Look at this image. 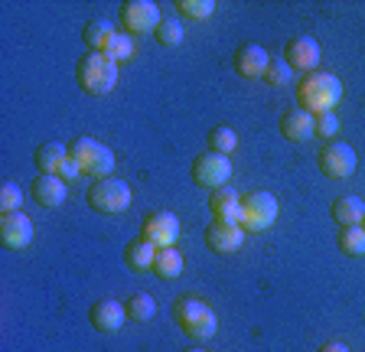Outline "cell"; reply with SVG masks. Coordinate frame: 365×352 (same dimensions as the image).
Wrapping results in <instances>:
<instances>
[{
  "mask_svg": "<svg viewBox=\"0 0 365 352\" xmlns=\"http://www.w3.org/2000/svg\"><path fill=\"white\" fill-rule=\"evenodd\" d=\"M124 320H128V314H124V304H118V300H95L88 310V323L98 333H118Z\"/></svg>",
  "mask_w": 365,
  "mask_h": 352,
  "instance_id": "9a60e30c",
  "label": "cell"
},
{
  "mask_svg": "<svg viewBox=\"0 0 365 352\" xmlns=\"http://www.w3.org/2000/svg\"><path fill=\"white\" fill-rule=\"evenodd\" d=\"M336 242H339L342 254H349V258H362V254H365V232H362V225H342Z\"/></svg>",
  "mask_w": 365,
  "mask_h": 352,
  "instance_id": "d4e9b609",
  "label": "cell"
},
{
  "mask_svg": "<svg viewBox=\"0 0 365 352\" xmlns=\"http://www.w3.org/2000/svg\"><path fill=\"white\" fill-rule=\"evenodd\" d=\"M267 66H271V56L255 43H245L235 49V72L242 78H264Z\"/></svg>",
  "mask_w": 365,
  "mask_h": 352,
  "instance_id": "2e32d148",
  "label": "cell"
},
{
  "mask_svg": "<svg viewBox=\"0 0 365 352\" xmlns=\"http://www.w3.org/2000/svg\"><path fill=\"white\" fill-rule=\"evenodd\" d=\"M134 56V36H128V33H118V39H114V46L108 49V59L114 62H124Z\"/></svg>",
  "mask_w": 365,
  "mask_h": 352,
  "instance_id": "1f68e13d",
  "label": "cell"
},
{
  "mask_svg": "<svg viewBox=\"0 0 365 352\" xmlns=\"http://www.w3.org/2000/svg\"><path fill=\"white\" fill-rule=\"evenodd\" d=\"M173 320H176V326L186 333L190 339H212L215 336V329H219V316H215V310L205 300H199V297H176V304H173Z\"/></svg>",
  "mask_w": 365,
  "mask_h": 352,
  "instance_id": "7a4b0ae2",
  "label": "cell"
},
{
  "mask_svg": "<svg viewBox=\"0 0 365 352\" xmlns=\"http://www.w3.org/2000/svg\"><path fill=\"white\" fill-rule=\"evenodd\" d=\"M190 173H192V183H196V186L215 192V190H222V186H228V176H232V160H228V157H222V153L205 150V153H199L196 160H192Z\"/></svg>",
  "mask_w": 365,
  "mask_h": 352,
  "instance_id": "52a82bcc",
  "label": "cell"
},
{
  "mask_svg": "<svg viewBox=\"0 0 365 352\" xmlns=\"http://www.w3.org/2000/svg\"><path fill=\"white\" fill-rule=\"evenodd\" d=\"M245 242V229L242 225H232V222H212L205 229V245L212 248L215 254H232L238 252Z\"/></svg>",
  "mask_w": 365,
  "mask_h": 352,
  "instance_id": "5bb4252c",
  "label": "cell"
},
{
  "mask_svg": "<svg viewBox=\"0 0 365 352\" xmlns=\"http://www.w3.org/2000/svg\"><path fill=\"white\" fill-rule=\"evenodd\" d=\"M33 242V219H26L23 212H7L0 215V245L10 252H23Z\"/></svg>",
  "mask_w": 365,
  "mask_h": 352,
  "instance_id": "8fae6325",
  "label": "cell"
},
{
  "mask_svg": "<svg viewBox=\"0 0 365 352\" xmlns=\"http://www.w3.org/2000/svg\"><path fill=\"white\" fill-rule=\"evenodd\" d=\"M33 160H36V170L59 176V173H62V167L68 163V147H66V144H59V140L39 144V147H36V153H33Z\"/></svg>",
  "mask_w": 365,
  "mask_h": 352,
  "instance_id": "ffe728a7",
  "label": "cell"
},
{
  "mask_svg": "<svg viewBox=\"0 0 365 352\" xmlns=\"http://www.w3.org/2000/svg\"><path fill=\"white\" fill-rule=\"evenodd\" d=\"M319 56H323V49L313 36H297L284 46V62L297 72H313L319 66Z\"/></svg>",
  "mask_w": 365,
  "mask_h": 352,
  "instance_id": "7c38bea8",
  "label": "cell"
},
{
  "mask_svg": "<svg viewBox=\"0 0 365 352\" xmlns=\"http://www.w3.org/2000/svg\"><path fill=\"white\" fill-rule=\"evenodd\" d=\"M209 212H212L215 222L238 225V219H242V196L232 186H222V190H215L209 196Z\"/></svg>",
  "mask_w": 365,
  "mask_h": 352,
  "instance_id": "e0dca14e",
  "label": "cell"
},
{
  "mask_svg": "<svg viewBox=\"0 0 365 352\" xmlns=\"http://www.w3.org/2000/svg\"><path fill=\"white\" fill-rule=\"evenodd\" d=\"M277 219V200H274L271 192H248L242 196V225L245 232H264L267 225H274Z\"/></svg>",
  "mask_w": 365,
  "mask_h": 352,
  "instance_id": "ba28073f",
  "label": "cell"
},
{
  "mask_svg": "<svg viewBox=\"0 0 365 352\" xmlns=\"http://www.w3.org/2000/svg\"><path fill=\"white\" fill-rule=\"evenodd\" d=\"M317 163H319V173L323 176H329V180H346V176L356 173V150H352L349 144L333 140V144H327L319 150Z\"/></svg>",
  "mask_w": 365,
  "mask_h": 352,
  "instance_id": "9c48e42d",
  "label": "cell"
},
{
  "mask_svg": "<svg viewBox=\"0 0 365 352\" xmlns=\"http://www.w3.org/2000/svg\"><path fill=\"white\" fill-rule=\"evenodd\" d=\"M62 180H76V176H78V167H76V163H72V157H68V163H66V167H62Z\"/></svg>",
  "mask_w": 365,
  "mask_h": 352,
  "instance_id": "d6a6232c",
  "label": "cell"
},
{
  "mask_svg": "<svg viewBox=\"0 0 365 352\" xmlns=\"http://www.w3.org/2000/svg\"><path fill=\"white\" fill-rule=\"evenodd\" d=\"M186 352H205V349H186Z\"/></svg>",
  "mask_w": 365,
  "mask_h": 352,
  "instance_id": "e575fe53",
  "label": "cell"
},
{
  "mask_svg": "<svg viewBox=\"0 0 365 352\" xmlns=\"http://www.w3.org/2000/svg\"><path fill=\"white\" fill-rule=\"evenodd\" d=\"M153 274L163 277V281H173L182 274V254L176 248H157V258H153Z\"/></svg>",
  "mask_w": 365,
  "mask_h": 352,
  "instance_id": "cb8c5ba5",
  "label": "cell"
},
{
  "mask_svg": "<svg viewBox=\"0 0 365 352\" xmlns=\"http://www.w3.org/2000/svg\"><path fill=\"white\" fill-rule=\"evenodd\" d=\"M336 130H339V118H336V111H323V115L313 118V134L323 140H333Z\"/></svg>",
  "mask_w": 365,
  "mask_h": 352,
  "instance_id": "f546056e",
  "label": "cell"
},
{
  "mask_svg": "<svg viewBox=\"0 0 365 352\" xmlns=\"http://www.w3.org/2000/svg\"><path fill=\"white\" fill-rule=\"evenodd\" d=\"M362 232H365V215H362Z\"/></svg>",
  "mask_w": 365,
  "mask_h": 352,
  "instance_id": "d590c367",
  "label": "cell"
},
{
  "mask_svg": "<svg viewBox=\"0 0 365 352\" xmlns=\"http://www.w3.org/2000/svg\"><path fill=\"white\" fill-rule=\"evenodd\" d=\"M76 82L85 95L101 98V95L114 92V85H118V62L101 53H85L76 62Z\"/></svg>",
  "mask_w": 365,
  "mask_h": 352,
  "instance_id": "3957f363",
  "label": "cell"
},
{
  "mask_svg": "<svg viewBox=\"0 0 365 352\" xmlns=\"http://www.w3.org/2000/svg\"><path fill=\"white\" fill-rule=\"evenodd\" d=\"M118 20H121L124 33L128 36H147L160 26V7L150 0H124L121 10H118Z\"/></svg>",
  "mask_w": 365,
  "mask_h": 352,
  "instance_id": "8992f818",
  "label": "cell"
},
{
  "mask_svg": "<svg viewBox=\"0 0 365 352\" xmlns=\"http://www.w3.org/2000/svg\"><path fill=\"white\" fill-rule=\"evenodd\" d=\"M153 258H157V248H153L150 242H144V238H134V242H128V248H124V264H128L130 271H150Z\"/></svg>",
  "mask_w": 365,
  "mask_h": 352,
  "instance_id": "44dd1931",
  "label": "cell"
},
{
  "mask_svg": "<svg viewBox=\"0 0 365 352\" xmlns=\"http://www.w3.org/2000/svg\"><path fill=\"white\" fill-rule=\"evenodd\" d=\"M209 150L212 153H222V157H228V153L238 147V134L232 128H225V124H219V128H212L209 130Z\"/></svg>",
  "mask_w": 365,
  "mask_h": 352,
  "instance_id": "484cf974",
  "label": "cell"
},
{
  "mask_svg": "<svg viewBox=\"0 0 365 352\" xmlns=\"http://www.w3.org/2000/svg\"><path fill=\"white\" fill-rule=\"evenodd\" d=\"M66 180L62 176H53V173H39L36 180L30 183V200L43 209H56L66 202Z\"/></svg>",
  "mask_w": 365,
  "mask_h": 352,
  "instance_id": "4fadbf2b",
  "label": "cell"
},
{
  "mask_svg": "<svg viewBox=\"0 0 365 352\" xmlns=\"http://www.w3.org/2000/svg\"><path fill=\"white\" fill-rule=\"evenodd\" d=\"M290 66L284 59H271V66H267V72H264V82L267 85H274V88H284V85H290Z\"/></svg>",
  "mask_w": 365,
  "mask_h": 352,
  "instance_id": "4dcf8cb0",
  "label": "cell"
},
{
  "mask_svg": "<svg viewBox=\"0 0 365 352\" xmlns=\"http://www.w3.org/2000/svg\"><path fill=\"white\" fill-rule=\"evenodd\" d=\"M333 222L342 225H362V215H365V202L356 200V196H339V200L333 202Z\"/></svg>",
  "mask_w": 365,
  "mask_h": 352,
  "instance_id": "7402d4cb",
  "label": "cell"
},
{
  "mask_svg": "<svg viewBox=\"0 0 365 352\" xmlns=\"http://www.w3.org/2000/svg\"><path fill=\"white\" fill-rule=\"evenodd\" d=\"M20 202H23V190L16 183H0V215L7 212H20Z\"/></svg>",
  "mask_w": 365,
  "mask_h": 352,
  "instance_id": "f1b7e54d",
  "label": "cell"
},
{
  "mask_svg": "<svg viewBox=\"0 0 365 352\" xmlns=\"http://www.w3.org/2000/svg\"><path fill=\"white\" fill-rule=\"evenodd\" d=\"M176 14L186 20H209L215 14V0H176Z\"/></svg>",
  "mask_w": 365,
  "mask_h": 352,
  "instance_id": "83f0119b",
  "label": "cell"
},
{
  "mask_svg": "<svg viewBox=\"0 0 365 352\" xmlns=\"http://www.w3.org/2000/svg\"><path fill=\"white\" fill-rule=\"evenodd\" d=\"M114 39H118V33H114V26L108 20H88L82 30V43L88 46V53L108 56V49L114 46Z\"/></svg>",
  "mask_w": 365,
  "mask_h": 352,
  "instance_id": "d6986e66",
  "label": "cell"
},
{
  "mask_svg": "<svg viewBox=\"0 0 365 352\" xmlns=\"http://www.w3.org/2000/svg\"><path fill=\"white\" fill-rule=\"evenodd\" d=\"M68 157H72V163L78 167L82 176L101 180V176H111L114 170V153L108 150V144H101L95 138H76L68 144Z\"/></svg>",
  "mask_w": 365,
  "mask_h": 352,
  "instance_id": "277c9868",
  "label": "cell"
},
{
  "mask_svg": "<svg viewBox=\"0 0 365 352\" xmlns=\"http://www.w3.org/2000/svg\"><path fill=\"white\" fill-rule=\"evenodd\" d=\"M342 101V82L333 72H307L300 82H297V108L307 111V115H323V111H333Z\"/></svg>",
  "mask_w": 365,
  "mask_h": 352,
  "instance_id": "6da1fadb",
  "label": "cell"
},
{
  "mask_svg": "<svg viewBox=\"0 0 365 352\" xmlns=\"http://www.w3.org/2000/svg\"><path fill=\"white\" fill-rule=\"evenodd\" d=\"M140 238L150 242L153 248H173L176 238H180V219H176L173 212H150L144 219Z\"/></svg>",
  "mask_w": 365,
  "mask_h": 352,
  "instance_id": "30bf717a",
  "label": "cell"
},
{
  "mask_svg": "<svg viewBox=\"0 0 365 352\" xmlns=\"http://www.w3.org/2000/svg\"><path fill=\"white\" fill-rule=\"evenodd\" d=\"M153 39H157L160 46H180V43H182L180 16H163V20H160V26L153 30Z\"/></svg>",
  "mask_w": 365,
  "mask_h": 352,
  "instance_id": "4316f807",
  "label": "cell"
},
{
  "mask_svg": "<svg viewBox=\"0 0 365 352\" xmlns=\"http://www.w3.org/2000/svg\"><path fill=\"white\" fill-rule=\"evenodd\" d=\"M281 134L290 140V144H304V140L313 138V115L300 111V108H290L281 115Z\"/></svg>",
  "mask_w": 365,
  "mask_h": 352,
  "instance_id": "ac0fdd59",
  "label": "cell"
},
{
  "mask_svg": "<svg viewBox=\"0 0 365 352\" xmlns=\"http://www.w3.org/2000/svg\"><path fill=\"white\" fill-rule=\"evenodd\" d=\"M85 200H88V206L95 209V212L118 215L130 206V186L124 183V180H118V176H101V180H95V183L88 186Z\"/></svg>",
  "mask_w": 365,
  "mask_h": 352,
  "instance_id": "5b68a950",
  "label": "cell"
},
{
  "mask_svg": "<svg viewBox=\"0 0 365 352\" xmlns=\"http://www.w3.org/2000/svg\"><path fill=\"white\" fill-rule=\"evenodd\" d=\"M124 314H128V320H134V323H150L153 314H157V304H153L150 294L134 291L128 300H124Z\"/></svg>",
  "mask_w": 365,
  "mask_h": 352,
  "instance_id": "603a6c76",
  "label": "cell"
},
{
  "mask_svg": "<svg viewBox=\"0 0 365 352\" xmlns=\"http://www.w3.org/2000/svg\"><path fill=\"white\" fill-rule=\"evenodd\" d=\"M319 352H352L346 343H327V346H319Z\"/></svg>",
  "mask_w": 365,
  "mask_h": 352,
  "instance_id": "836d02e7",
  "label": "cell"
}]
</instances>
